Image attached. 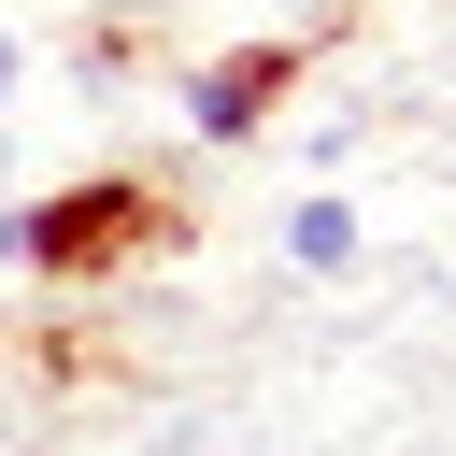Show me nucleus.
Masks as SVG:
<instances>
[{"mask_svg": "<svg viewBox=\"0 0 456 456\" xmlns=\"http://www.w3.org/2000/svg\"><path fill=\"white\" fill-rule=\"evenodd\" d=\"M185 228H200L185 185L142 171V157H114V171H71V185H43V200H0V271L86 299V285H114V271L185 256Z\"/></svg>", "mask_w": 456, "mask_h": 456, "instance_id": "nucleus-1", "label": "nucleus"}, {"mask_svg": "<svg viewBox=\"0 0 456 456\" xmlns=\"http://www.w3.org/2000/svg\"><path fill=\"white\" fill-rule=\"evenodd\" d=\"M314 57H328V14H314V28H256V43H228V57H200V71H185V100H171V114H185V142L242 157V142L314 86Z\"/></svg>", "mask_w": 456, "mask_h": 456, "instance_id": "nucleus-2", "label": "nucleus"}, {"mask_svg": "<svg viewBox=\"0 0 456 456\" xmlns=\"http://www.w3.org/2000/svg\"><path fill=\"white\" fill-rule=\"evenodd\" d=\"M285 256H299V271H342V256H356V200H342V185H314V200L285 214Z\"/></svg>", "mask_w": 456, "mask_h": 456, "instance_id": "nucleus-3", "label": "nucleus"}, {"mask_svg": "<svg viewBox=\"0 0 456 456\" xmlns=\"http://www.w3.org/2000/svg\"><path fill=\"white\" fill-rule=\"evenodd\" d=\"M28 370H43V385H86V370H100V328H86V314H57V328L28 342Z\"/></svg>", "mask_w": 456, "mask_h": 456, "instance_id": "nucleus-4", "label": "nucleus"}, {"mask_svg": "<svg viewBox=\"0 0 456 456\" xmlns=\"http://www.w3.org/2000/svg\"><path fill=\"white\" fill-rule=\"evenodd\" d=\"M14 86H28V57H14V28H0V114H14Z\"/></svg>", "mask_w": 456, "mask_h": 456, "instance_id": "nucleus-5", "label": "nucleus"}]
</instances>
